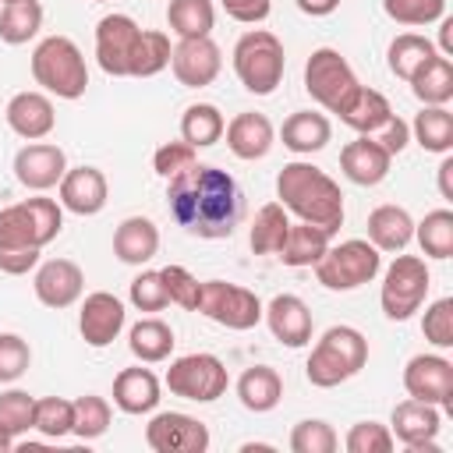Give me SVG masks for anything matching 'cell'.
Listing matches in <instances>:
<instances>
[{
    "mask_svg": "<svg viewBox=\"0 0 453 453\" xmlns=\"http://www.w3.org/2000/svg\"><path fill=\"white\" fill-rule=\"evenodd\" d=\"M223 127H226V120H223L219 106H212V103H191L180 113V138L195 149L216 145L223 138Z\"/></svg>",
    "mask_w": 453,
    "mask_h": 453,
    "instance_id": "obj_37",
    "label": "cell"
},
{
    "mask_svg": "<svg viewBox=\"0 0 453 453\" xmlns=\"http://www.w3.org/2000/svg\"><path fill=\"white\" fill-rule=\"evenodd\" d=\"M287 230H290L287 209L280 202H269V205H262L255 212L251 230H248V244H251L255 255H276L280 244H283V237H287Z\"/></svg>",
    "mask_w": 453,
    "mask_h": 453,
    "instance_id": "obj_38",
    "label": "cell"
},
{
    "mask_svg": "<svg viewBox=\"0 0 453 453\" xmlns=\"http://www.w3.org/2000/svg\"><path fill=\"white\" fill-rule=\"evenodd\" d=\"M304 14H311V18H326V14H333L336 7H340V0H294Z\"/></svg>",
    "mask_w": 453,
    "mask_h": 453,
    "instance_id": "obj_56",
    "label": "cell"
},
{
    "mask_svg": "<svg viewBox=\"0 0 453 453\" xmlns=\"http://www.w3.org/2000/svg\"><path fill=\"white\" fill-rule=\"evenodd\" d=\"M389 166H393V156L368 134H357L354 142H347L340 149V170L347 173V180H354L361 188L382 184L389 177Z\"/></svg>",
    "mask_w": 453,
    "mask_h": 453,
    "instance_id": "obj_23",
    "label": "cell"
},
{
    "mask_svg": "<svg viewBox=\"0 0 453 453\" xmlns=\"http://www.w3.org/2000/svg\"><path fill=\"white\" fill-rule=\"evenodd\" d=\"M230 375L226 365L216 354H184L177 361H170L166 368V389L173 396L195 400V403H212L226 393Z\"/></svg>",
    "mask_w": 453,
    "mask_h": 453,
    "instance_id": "obj_11",
    "label": "cell"
},
{
    "mask_svg": "<svg viewBox=\"0 0 453 453\" xmlns=\"http://www.w3.org/2000/svg\"><path fill=\"white\" fill-rule=\"evenodd\" d=\"M421 333L432 347L439 350H449L453 347V297H439L425 308V319H421Z\"/></svg>",
    "mask_w": 453,
    "mask_h": 453,
    "instance_id": "obj_48",
    "label": "cell"
},
{
    "mask_svg": "<svg viewBox=\"0 0 453 453\" xmlns=\"http://www.w3.org/2000/svg\"><path fill=\"white\" fill-rule=\"evenodd\" d=\"M343 446H347V453H389L396 446V439H393L389 425H382V421H357V425H350Z\"/></svg>",
    "mask_w": 453,
    "mask_h": 453,
    "instance_id": "obj_47",
    "label": "cell"
},
{
    "mask_svg": "<svg viewBox=\"0 0 453 453\" xmlns=\"http://www.w3.org/2000/svg\"><path fill=\"white\" fill-rule=\"evenodd\" d=\"M32 365V350L28 340L18 333H0V382H14L28 372Z\"/></svg>",
    "mask_w": 453,
    "mask_h": 453,
    "instance_id": "obj_51",
    "label": "cell"
},
{
    "mask_svg": "<svg viewBox=\"0 0 453 453\" xmlns=\"http://www.w3.org/2000/svg\"><path fill=\"white\" fill-rule=\"evenodd\" d=\"M368 365V340L361 329L354 326H329L319 343L308 354L304 375L311 386L319 389H333L347 379H354L361 368Z\"/></svg>",
    "mask_w": 453,
    "mask_h": 453,
    "instance_id": "obj_4",
    "label": "cell"
},
{
    "mask_svg": "<svg viewBox=\"0 0 453 453\" xmlns=\"http://www.w3.org/2000/svg\"><path fill=\"white\" fill-rule=\"evenodd\" d=\"M382 11L396 25H432L446 18V0H382Z\"/></svg>",
    "mask_w": 453,
    "mask_h": 453,
    "instance_id": "obj_46",
    "label": "cell"
},
{
    "mask_svg": "<svg viewBox=\"0 0 453 453\" xmlns=\"http://www.w3.org/2000/svg\"><path fill=\"white\" fill-rule=\"evenodd\" d=\"M170 39L156 28H142L138 35V46H134V57H131V74L127 78H152L159 74L166 64H170Z\"/></svg>",
    "mask_w": 453,
    "mask_h": 453,
    "instance_id": "obj_41",
    "label": "cell"
},
{
    "mask_svg": "<svg viewBox=\"0 0 453 453\" xmlns=\"http://www.w3.org/2000/svg\"><path fill=\"white\" fill-rule=\"evenodd\" d=\"M32 428L46 439H64L71 435L74 428V400H64V396H42L35 400V421Z\"/></svg>",
    "mask_w": 453,
    "mask_h": 453,
    "instance_id": "obj_42",
    "label": "cell"
},
{
    "mask_svg": "<svg viewBox=\"0 0 453 453\" xmlns=\"http://www.w3.org/2000/svg\"><path fill=\"white\" fill-rule=\"evenodd\" d=\"M276 198L287 212H294L297 219L304 223H315L329 234H336L343 226V191L340 184L311 166V163H287L280 173H276Z\"/></svg>",
    "mask_w": 453,
    "mask_h": 453,
    "instance_id": "obj_3",
    "label": "cell"
},
{
    "mask_svg": "<svg viewBox=\"0 0 453 453\" xmlns=\"http://www.w3.org/2000/svg\"><path fill=\"white\" fill-rule=\"evenodd\" d=\"M411 138L435 156H446L453 149V113L446 106H421V113L411 124Z\"/></svg>",
    "mask_w": 453,
    "mask_h": 453,
    "instance_id": "obj_34",
    "label": "cell"
},
{
    "mask_svg": "<svg viewBox=\"0 0 453 453\" xmlns=\"http://www.w3.org/2000/svg\"><path fill=\"white\" fill-rule=\"evenodd\" d=\"M283 67H287L283 42L269 28H251V32H244L237 39V46H234V71H237L241 85L251 96H273L276 85L283 81Z\"/></svg>",
    "mask_w": 453,
    "mask_h": 453,
    "instance_id": "obj_6",
    "label": "cell"
},
{
    "mask_svg": "<svg viewBox=\"0 0 453 453\" xmlns=\"http://www.w3.org/2000/svg\"><path fill=\"white\" fill-rule=\"evenodd\" d=\"M403 389L414 400L449 407L453 403V361L442 354H414L403 368Z\"/></svg>",
    "mask_w": 453,
    "mask_h": 453,
    "instance_id": "obj_16",
    "label": "cell"
},
{
    "mask_svg": "<svg viewBox=\"0 0 453 453\" xmlns=\"http://www.w3.org/2000/svg\"><path fill=\"white\" fill-rule=\"evenodd\" d=\"M64 173H67V156L53 142H28L14 156V177L28 191H50L60 184Z\"/></svg>",
    "mask_w": 453,
    "mask_h": 453,
    "instance_id": "obj_18",
    "label": "cell"
},
{
    "mask_svg": "<svg viewBox=\"0 0 453 453\" xmlns=\"http://www.w3.org/2000/svg\"><path fill=\"white\" fill-rule=\"evenodd\" d=\"M432 287V273L425 265V258L418 255H396L382 276V290H379V304L382 315L389 322H407L428 297Z\"/></svg>",
    "mask_w": 453,
    "mask_h": 453,
    "instance_id": "obj_8",
    "label": "cell"
},
{
    "mask_svg": "<svg viewBox=\"0 0 453 453\" xmlns=\"http://www.w3.org/2000/svg\"><path fill=\"white\" fill-rule=\"evenodd\" d=\"M166 25L177 39L209 35L216 25V7H212V0H170L166 4Z\"/></svg>",
    "mask_w": 453,
    "mask_h": 453,
    "instance_id": "obj_36",
    "label": "cell"
},
{
    "mask_svg": "<svg viewBox=\"0 0 453 453\" xmlns=\"http://www.w3.org/2000/svg\"><path fill=\"white\" fill-rule=\"evenodd\" d=\"M435 53H439V50H435L432 39H425V35H418V32H403V35H396V39L389 42L386 60H389V71H393L396 78L411 81V74H414L428 57H435Z\"/></svg>",
    "mask_w": 453,
    "mask_h": 453,
    "instance_id": "obj_39",
    "label": "cell"
},
{
    "mask_svg": "<svg viewBox=\"0 0 453 453\" xmlns=\"http://www.w3.org/2000/svg\"><path fill=\"white\" fill-rule=\"evenodd\" d=\"M262 319L269 326V333L283 343V347H304L311 340V311L297 294H276L265 308Z\"/></svg>",
    "mask_w": 453,
    "mask_h": 453,
    "instance_id": "obj_22",
    "label": "cell"
},
{
    "mask_svg": "<svg viewBox=\"0 0 453 453\" xmlns=\"http://www.w3.org/2000/svg\"><path fill=\"white\" fill-rule=\"evenodd\" d=\"M173 329L163 322V319H142L131 326L127 333V347L131 354L142 361V365H156V361H166L170 350H173Z\"/></svg>",
    "mask_w": 453,
    "mask_h": 453,
    "instance_id": "obj_33",
    "label": "cell"
},
{
    "mask_svg": "<svg viewBox=\"0 0 453 453\" xmlns=\"http://www.w3.org/2000/svg\"><path fill=\"white\" fill-rule=\"evenodd\" d=\"M280 134H283V145H287L290 152H297V156H311V152H319V149L329 145V138H333V124H329L326 113L297 110V113H290V117L283 120Z\"/></svg>",
    "mask_w": 453,
    "mask_h": 453,
    "instance_id": "obj_27",
    "label": "cell"
},
{
    "mask_svg": "<svg viewBox=\"0 0 453 453\" xmlns=\"http://www.w3.org/2000/svg\"><path fill=\"white\" fill-rule=\"evenodd\" d=\"M11 449H14V435L0 425V453H11Z\"/></svg>",
    "mask_w": 453,
    "mask_h": 453,
    "instance_id": "obj_58",
    "label": "cell"
},
{
    "mask_svg": "<svg viewBox=\"0 0 453 453\" xmlns=\"http://www.w3.org/2000/svg\"><path fill=\"white\" fill-rule=\"evenodd\" d=\"M113 403L124 414H149L159 403V379L149 368H124L113 379Z\"/></svg>",
    "mask_w": 453,
    "mask_h": 453,
    "instance_id": "obj_26",
    "label": "cell"
},
{
    "mask_svg": "<svg viewBox=\"0 0 453 453\" xmlns=\"http://www.w3.org/2000/svg\"><path fill=\"white\" fill-rule=\"evenodd\" d=\"M442 428V414L435 403H425V400H403L393 407V418H389V432L393 439H400L411 453H439V435Z\"/></svg>",
    "mask_w": 453,
    "mask_h": 453,
    "instance_id": "obj_14",
    "label": "cell"
},
{
    "mask_svg": "<svg viewBox=\"0 0 453 453\" xmlns=\"http://www.w3.org/2000/svg\"><path fill=\"white\" fill-rule=\"evenodd\" d=\"M439 195H442L446 202H453V156H449V152H446L442 163H439Z\"/></svg>",
    "mask_w": 453,
    "mask_h": 453,
    "instance_id": "obj_55",
    "label": "cell"
},
{
    "mask_svg": "<svg viewBox=\"0 0 453 453\" xmlns=\"http://www.w3.org/2000/svg\"><path fill=\"white\" fill-rule=\"evenodd\" d=\"M195 152H198V149L188 145L184 138H180V142H166V145L156 149V156H152V170H156L163 180H170V177H177L180 170H188L191 163H198Z\"/></svg>",
    "mask_w": 453,
    "mask_h": 453,
    "instance_id": "obj_52",
    "label": "cell"
},
{
    "mask_svg": "<svg viewBox=\"0 0 453 453\" xmlns=\"http://www.w3.org/2000/svg\"><path fill=\"white\" fill-rule=\"evenodd\" d=\"M110 418H113L110 403L103 396H96V393H85V396L74 400V428H71V435H78L81 442L99 439L110 428Z\"/></svg>",
    "mask_w": 453,
    "mask_h": 453,
    "instance_id": "obj_43",
    "label": "cell"
},
{
    "mask_svg": "<svg viewBox=\"0 0 453 453\" xmlns=\"http://www.w3.org/2000/svg\"><path fill=\"white\" fill-rule=\"evenodd\" d=\"M138 21L131 14H106L96 25V60L106 74L113 78H127L131 74V57L138 46Z\"/></svg>",
    "mask_w": 453,
    "mask_h": 453,
    "instance_id": "obj_13",
    "label": "cell"
},
{
    "mask_svg": "<svg viewBox=\"0 0 453 453\" xmlns=\"http://www.w3.org/2000/svg\"><path fill=\"white\" fill-rule=\"evenodd\" d=\"M96 4H103V0H96Z\"/></svg>",
    "mask_w": 453,
    "mask_h": 453,
    "instance_id": "obj_60",
    "label": "cell"
},
{
    "mask_svg": "<svg viewBox=\"0 0 453 453\" xmlns=\"http://www.w3.org/2000/svg\"><path fill=\"white\" fill-rule=\"evenodd\" d=\"M336 113H340V120H343L347 127H354L357 134H372V131L393 113V106H389V99H386L379 88L357 85L354 96H350Z\"/></svg>",
    "mask_w": 453,
    "mask_h": 453,
    "instance_id": "obj_32",
    "label": "cell"
},
{
    "mask_svg": "<svg viewBox=\"0 0 453 453\" xmlns=\"http://www.w3.org/2000/svg\"><path fill=\"white\" fill-rule=\"evenodd\" d=\"M159 251V226L149 216H127L113 230V255L124 265H145Z\"/></svg>",
    "mask_w": 453,
    "mask_h": 453,
    "instance_id": "obj_25",
    "label": "cell"
},
{
    "mask_svg": "<svg viewBox=\"0 0 453 453\" xmlns=\"http://www.w3.org/2000/svg\"><path fill=\"white\" fill-rule=\"evenodd\" d=\"M262 301L255 290L248 287H237V283H226V280H202V290H198V308L205 319L226 326V329H255L262 322Z\"/></svg>",
    "mask_w": 453,
    "mask_h": 453,
    "instance_id": "obj_10",
    "label": "cell"
},
{
    "mask_svg": "<svg viewBox=\"0 0 453 453\" xmlns=\"http://www.w3.org/2000/svg\"><path fill=\"white\" fill-rule=\"evenodd\" d=\"M368 241L379 251H403L414 241V219L403 205H379L368 212Z\"/></svg>",
    "mask_w": 453,
    "mask_h": 453,
    "instance_id": "obj_29",
    "label": "cell"
},
{
    "mask_svg": "<svg viewBox=\"0 0 453 453\" xmlns=\"http://www.w3.org/2000/svg\"><path fill=\"white\" fill-rule=\"evenodd\" d=\"M127 297H131V304H134L138 311H163V308L170 304L159 269H142V273L131 280Z\"/></svg>",
    "mask_w": 453,
    "mask_h": 453,
    "instance_id": "obj_50",
    "label": "cell"
},
{
    "mask_svg": "<svg viewBox=\"0 0 453 453\" xmlns=\"http://www.w3.org/2000/svg\"><path fill=\"white\" fill-rule=\"evenodd\" d=\"M0 4H11V0H0Z\"/></svg>",
    "mask_w": 453,
    "mask_h": 453,
    "instance_id": "obj_59",
    "label": "cell"
},
{
    "mask_svg": "<svg viewBox=\"0 0 453 453\" xmlns=\"http://www.w3.org/2000/svg\"><path fill=\"white\" fill-rule=\"evenodd\" d=\"M166 205H170V216L191 237H202V241L230 237L244 216V195L237 180L212 163H191L188 170L170 177Z\"/></svg>",
    "mask_w": 453,
    "mask_h": 453,
    "instance_id": "obj_1",
    "label": "cell"
},
{
    "mask_svg": "<svg viewBox=\"0 0 453 453\" xmlns=\"http://www.w3.org/2000/svg\"><path fill=\"white\" fill-rule=\"evenodd\" d=\"M237 400L251 414H269L283 400V379H280V372L269 368V365L244 368V375L237 379Z\"/></svg>",
    "mask_w": 453,
    "mask_h": 453,
    "instance_id": "obj_28",
    "label": "cell"
},
{
    "mask_svg": "<svg viewBox=\"0 0 453 453\" xmlns=\"http://www.w3.org/2000/svg\"><path fill=\"white\" fill-rule=\"evenodd\" d=\"M159 276H163V287H166L170 304H180L184 311H195L198 308V290H202V280L198 276H191L184 265H163Z\"/></svg>",
    "mask_w": 453,
    "mask_h": 453,
    "instance_id": "obj_49",
    "label": "cell"
},
{
    "mask_svg": "<svg viewBox=\"0 0 453 453\" xmlns=\"http://www.w3.org/2000/svg\"><path fill=\"white\" fill-rule=\"evenodd\" d=\"M329 230H322V226H315V223H304V219H297V223H290V230H287V237H283V244H280V258H283V265H294V269H304V265H315L322 255H326V248H329Z\"/></svg>",
    "mask_w": 453,
    "mask_h": 453,
    "instance_id": "obj_30",
    "label": "cell"
},
{
    "mask_svg": "<svg viewBox=\"0 0 453 453\" xmlns=\"http://www.w3.org/2000/svg\"><path fill=\"white\" fill-rule=\"evenodd\" d=\"M411 92L425 103V106H446L453 99V64L449 57L435 53L428 57L414 74H411Z\"/></svg>",
    "mask_w": 453,
    "mask_h": 453,
    "instance_id": "obj_31",
    "label": "cell"
},
{
    "mask_svg": "<svg viewBox=\"0 0 453 453\" xmlns=\"http://www.w3.org/2000/svg\"><path fill=\"white\" fill-rule=\"evenodd\" d=\"M145 446L152 453H205L209 428L205 421L184 411H163V414H152V421L145 425Z\"/></svg>",
    "mask_w": 453,
    "mask_h": 453,
    "instance_id": "obj_12",
    "label": "cell"
},
{
    "mask_svg": "<svg viewBox=\"0 0 453 453\" xmlns=\"http://www.w3.org/2000/svg\"><path fill=\"white\" fill-rule=\"evenodd\" d=\"M223 134H226V149H230L237 159H248V163L269 156V149H273V142H276L273 120H269L265 113H255V110L237 113V117L223 127Z\"/></svg>",
    "mask_w": 453,
    "mask_h": 453,
    "instance_id": "obj_24",
    "label": "cell"
},
{
    "mask_svg": "<svg viewBox=\"0 0 453 453\" xmlns=\"http://www.w3.org/2000/svg\"><path fill=\"white\" fill-rule=\"evenodd\" d=\"M439 42L442 57H453V18H439Z\"/></svg>",
    "mask_w": 453,
    "mask_h": 453,
    "instance_id": "obj_57",
    "label": "cell"
},
{
    "mask_svg": "<svg viewBox=\"0 0 453 453\" xmlns=\"http://www.w3.org/2000/svg\"><path fill=\"white\" fill-rule=\"evenodd\" d=\"M414 237L428 258H449L453 255V212L432 209L421 223H414Z\"/></svg>",
    "mask_w": 453,
    "mask_h": 453,
    "instance_id": "obj_40",
    "label": "cell"
},
{
    "mask_svg": "<svg viewBox=\"0 0 453 453\" xmlns=\"http://www.w3.org/2000/svg\"><path fill=\"white\" fill-rule=\"evenodd\" d=\"M124 319H127L124 301L113 297L110 290H96V294H88V297L81 301V311H78V333H81V340H85L88 347L99 350V347H110V343L120 336Z\"/></svg>",
    "mask_w": 453,
    "mask_h": 453,
    "instance_id": "obj_17",
    "label": "cell"
},
{
    "mask_svg": "<svg viewBox=\"0 0 453 453\" xmlns=\"http://www.w3.org/2000/svg\"><path fill=\"white\" fill-rule=\"evenodd\" d=\"M379 269H382V251L372 241L350 237L326 248V255L315 262V280L326 290H357L372 283Z\"/></svg>",
    "mask_w": 453,
    "mask_h": 453,
    "instance_id": "obj_7",
    "label": "cell"
},
{
    "mask_svg": "<svg viewBox=\"0 0 453 453\" xmlns=\"http://www.w3.org/2000/svg\"><path fill=\"white\" fill-rule=\"evenodd\" d=\"M32 287H35V297L46 304V308H71L78 297H81V290H85V273H81V265L78 262H71V258H50V262H42L39 269H35V280H32Z\"/></svg>",
    "mask_w": 453,
    "mask_h": 453,
    "instance_id": "obj_19",
    "label": "cell"
},
{
    "mask_svg": "<svg viewBox=\"0 0 453 453\" xmlns=\"http://www.w3.org/2000/svg\"><path fill=\"white\" fill-rule=\"evenodd\" d=\"M170 67L173 78L184 88H205L219 78L223 71V53L212 42V35H198V39H177V46L170 50Z\"/></svg>",
    "mask_w": 453,
    "mask_h": 453,
    "instance_id": "obj_15",
    "label": "cell"
},
{
    "mask_svg": "<svg viewBox=\"0 0 453 453\" xmlns=\"http://www.w3.org/2000/svg\"><path fill=\"white\" fill-rule=\"evenodd\" d=\"M60 205L74 216H96L103 212L106 205V195H110V184H106V173L99 166H74L60 177Z\"/></svg>",
    "mask_w": 453,
    "mask_h": 453,
    "instance_id": "obj_21",
    "label": "cell"
},
{
    "mask_svg": "<svg viewBox=\"0 0 453 453\" xmlns=\"http://www.w3.org/2000/svg\"><path fill=\"white\" fill-rule=\"evenodd\" d=\"M340 446L336 432L322 418H304L290 428V449L294 453H333Z\"/></svg>",
    "mask_w": 453,
    "mask_h": 453,
    "instance_id": "obj_44",
    "label": "cell"
},
{
    "mask_svg": "<svg viewBox=\"0 0 453 453\" xmlns=\"http://www.w3.org/2000/svg\"><path fill=\"white\" fill-rule=\"evenodd\" d=\"M4 117H7V127L25 142H42L57 127V113H53V103L46 92H28V88L14 92L7 99Z\"/></svg>",
    "mask_w": 453,
    "mask_h": 453,
    "instance_id": "obj_20",
    "label": "cell"
},
{
    "mask_svg": "<svg viewBox=\"0 0 453 453\" xmlns=\"http://www.w3.org/2000/svg\"><path fill=\"white\" fill-rule=\"evenodd\" d=\"M372 142H379L389 156H400L403 149H407V142H411V124L403 120V117H396V113H389L372 134H368Z\"/></svg>",
    "mask_w": 453,
    "mask_h": 453,
    "instance_id": "obj_53",
    "label": "cell"
},
{
    "mask_svg": "<svg viewBox=\"0 0 453 453\" xmlns=\"http://www.w3.org/2000/svg\"><path fill=\"white\" fill-rule=\"evenodd\" d=\"M42 28V4L39 0H11L0 4V39L7 46H21L35 39Z\"/></svg>",
    "mask_w": 453,
    "mask_h": 453,
    "instance_id": "obj_35",
    "label": "cell"
},
{
    "mask_svg": "<svg viewBox=\"0 0 453 453\" xmlns=\"http://www.w3.org/2000/svg\"><path fill=\"white\" fill-rule=\"evenodd\" d=\"M219 4H223V11H226L234 21H241V25H258V21H265L269 11H273L269 0H219Z\"/></svg>",
    "mask_w": 453,
    "mask_h": 453,
    "instance_id": "obj_54",
    "label": "cell"
},
{
    "mask_svg": "<svg viewBox=\"0 0 453 453\" xmlns=\"http://www.w3.org/2000/svg\"><path fill=\"white\" fill-rule=\"evenodd\" d=\"M35 421V396H28L25 389H7L0 393V425L18 439L32 428Z\"/></svg>",
    "mask_w": 453,
    "mask_h": 453,
    "instance_id": "obj_45",
    "label": "cell"
},
{
    "mask_svg": "<svg viewBox=\"0 0 453 453\" xmlns=\"http://www.w3.org/2000/svg\"><path fill=\"white\" fill-rule=\"evenodd\" d=\"M357 74L354 67L347 64V57L333 46H319L311 50L308 64H304V92L329 113H336L357 88Z\"/></svg>",
    "mask_w": 453,
    "mask_h": 453,
    "instance_id": "obj_9",
    "label": "cell"
},
{
    "mask_svg": "<svg viewBox=\"0 0 453 453\" xmlns=\"http://www.w3.org/2000/svg\"><path fill=\"white\" fill-rule=\"evenodd\" d=\"M64 226V205L53 198H25L0 209V273L25 276L35 269L39 251L57 241Z\"/></svg>",
    "mask_w": 453,
    "mask_h": 453,
    "instance_id": "obj_2",
    "label": "cell"
},
{
    "mask_svg": "<svg viewBox=\"0 0 453 453\" xmlns=\"http://www.w3.org/2000/svg\"><path fill=\"white\" fill-rule=\"evenodd\" d=\"M32 78L57 99H81L88 88V67L74 39L46 35L32 50Z\"/></svg>",
    "mask_w": 453,
    "mask_h": 453,
    "instance_id": "obj_5",
    "label": "cell"
}]
</instances>
